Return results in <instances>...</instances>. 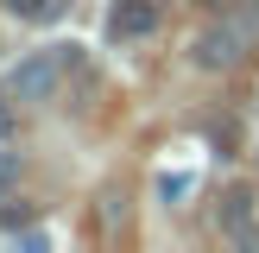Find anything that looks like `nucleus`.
Here are the masks:
<instances>
[{"label": "nucleus", "instance_id": "nucleus-8", "mask_svg": "<svg viewBox=\"0 0 259 253\" xmlns=\"http://www.w3.org/2000/svg\"><path fill=\"white\" fill-rule=\"evenodd\" d=\"M13 120H19V114H13V95H0V139L13 133Z\"/></svg>", "mask_w": 259, "mask_h": 253}, {"label": "nucleus", "instance_id": "nucleus-5", "mask_svg": "<svg viewBox=\"0 0 259 253\" xmlns=\"http://www.w3.org/2000/svg\"><path fill=\"white\" fill-rule=\"evenodd\" d=\"M202 13H234V19H259V0H196Z\"/></svg>", "mask_w": 259, "mask_h": 253}, {"label": "nucleus", "instance_id": "nucleus-2", "mask_svg": "<svg viewBox=\"0 0 259 253\" xmlns=\"http://www.w3.org/2000/svg\"><path fill=\"white\" fill-rule=\"evenodd\" d=\"M57 70H63V57H45V51H38V57H25L19 70L7 76V95L13 101H51L57 95Z\"/></svg>", "mask_w": 259, "mask_h": 253}, {"label": "nucleus", "instance_id": "nucleus-1", "mask_svg": "<svg viewBox=\"0 0 259 253\" xmlns=\"http://www.w3.org/2000/svg\"><path fill=\"white\" fill-rule=\"evenodd\" d=\"M240 51H247V25L240 19H215L209 32L190 38V63H196V70H234Z\"/></svg>", "mask_w": 259, "mask_h": 253}, {"label": "nucleus", "instance_id": "nucleus-4", "mask_svg": "<svg viewBox=\"0 0 259 253\" xmlns=\"http://www.w3.org/2000/svg\"><path fill=\"white\" fill-rule=\"evenodd\" d=\"M0 7H7L13 19H25V25H51V19H63V0H0Z\"/></svg>", "mask_w": 259, "mask_h": 253}, {"label": "nucleus", "instance_id": "nucleus-6", "mask_svg": "<svg viewBox=\"0 0 259 253\" xmlns=\"http://www.w3.org/2000/svg\"><path fill=\"white\" fill-rule=\"evenodd\" d=\"M13 184H19V152H7V139H0V202L13 196Z\"/></svg>", "mask_w": 259, "mask_h": 253}, {"label": "nucleus", "instance_id": "nucleus-3", "mask_svg": "<svg viewBox=\"0 0 259 253\" xmlns=\"http://www.w3.org/2000/svg\"><path fill=\"white\" fill-rule=\"evenodd\" d=\"M158 32V0H114L108 13V38L126 45V38H152Z\"/></svg>", "mask_w": 259, "mask_h": 253}, {"label": "nucleus", "instance_id": "nucleus-7", "mask_svg": "<svg viewBox=\"0 0 259 253\" xmlns=\"http://www.w3.org/2000/svg\"><path fill=\"white\" fill-rule=\"evenodd\" d=\"M184 190H190V177H164V184H158V196H164V202H177Z\"/></svg>", "mask_w": 259, "mask_h": 253}]
</instances>
